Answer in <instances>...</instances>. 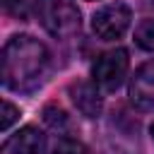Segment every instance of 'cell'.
Returning <instances> with one entry per match:
<instances>
[{
  "label": "cell",
  "instance_id": "cell-3",
  "mask_svg": "<svg viewBox=\"0 0 154 154\" xmlns=\"http://www.w3.org/2000/svg\"><path fill=\"white\" fill-rule=\"evenodd\" d=\"M128 67H130V58H128V51L125 48H111L106 53H101L91 67V79L94 84L101 89V91H116L125 75H128Z\"/></svg>",
  "mask_w": 154,
  "mask_h": 154
},
{
  "label": "cell",
  "instance_id": "cell-8",
  "mask_svg": "<svg viewBox=\"0 0 154 154\" xmlns=\"http://www.w3.org/2000/svg\"><path fill=\"white\" fill-rule=\"evenodd\" d=\"M2 5H5V12L19 22L31 19L41 10V0H2Z\"/></svg>",
  "mask_w": 154,
  "mask_h": 154
},
{
  "label": "cell",
  "instance_id": "cell-9",
  "mask_svg": "<svg viewBox=\"0 0 154 154\" xmlns=\"http://www.w3.org/2000/svg\"><path fill=\"white\" fill-rule=\"evenodd\" d=\"M135 43L149 53H154V19H142L135 26Z\"/></svg>",
  "mask_w": 154,
  "mask_h": 154
},
{
  "label": "cell",
  "instance_id": "cell-1",
  "mask_svg": "<svg viewBox=\"0 0 154 154\" xmlns=\"http://www.w3.org/2000/svg\"><path fill=\"white\" fill-rule=\"evenodd\" d=\"M51 53L46 43L29 34L12 36L2 48V84L12 91H34L43 84Z\"/></svg>",
  "mask_w": 154,
  "mask_h": 154
},
{
  "label": "cell",
  "instance_id": "cell-6",
  "mask_svg": "<svg viewBox=\"0 0 154 154\" xmlns=\"http://www.w3.org/2000/svg\"><path fill=\"white\" fill-rule=\"evenodd\" d=\"M67 94H70V101L72 106L84 116V118H99L101 116V108H103V101H101V89L91 82H72L67 87Z\"/></svg>",
  "mask_w": 154,
  "mask_h": 154
},
{
  "label": "cell",
  "instance_id": "cell-12",
  "mask_svg": "<svg viewBox=\"0 0 154 154\" xmlns=\"http://www.w3.org/2000/svg\"><path fill=\"white\" fill-rule=\"evenodd\" d=\"M14 120H19V108H17L14 103L5 101V103H2V120H0V130H2V132H7V130L12 128V123H14Z\"/></svg>",
  "mask_w": 154,
  "mask_h": 154
},
{
  "label": "cell",
  "instance_id": "cell-7",
  "mask_svg": "<svg viewBox=\"0 0 154 154\" xmlns=\"http://www.w3.org/2000/svg\"><path fill=\"white\" fill-rule=\"evenodd\" d=\"M2 154H46V135L34 125H24L2 144Z\"/></svg>",
  "mask_w": 154,
  "mask_h": 154
},
{
  "label": "cell",
  "instance_id": "cell-11",
  "mask_svg": "<svg viewBox=\"0 0 154 154\" xmlns=\"http://www.w3.org/2000/svg\"><path fill=\"white\" fill-rule=\"evenodd\" d=\"M43 120H46L53 130H65V128L70 125L67 113H65L63 108H58V106H46V108H43Z\"/></svg>",
  "mask_w": 154,
  "mask_h": 154
},
{
  "label": "cell",
  "instance_id": "cell-2",
  "mask_svg": "<svg viewBox=\"0 0 154 154\" xmlns=\"http://www.w3.org/2000/svg\"><path fill=\"white\" fill-rule=\"evenodd\" d=\"M38 17L43 29L55 38H70L82 26V12L75 0H41Z\"/></svg>",
  "mask_w": 154,
  "mask_h": 154
},
{
  "label": "cell",
  "instance_id": "cell-13",
  "mask_svg": "<svg viewBox=\"0 0 154 154\" xmlns=\"http://www.w3.org/2000/svg\"><path fill=\"white\" fill-rule=\"evenodd\" d=\"M152 140H154V123H152Z\"/></svg>",
  "mask_w": 154,
  "mask_h": 154
},
{
  "label": "cell",
  "instance_id": "cell-10",
  "mask_svg": "<svg viewBox=\"0 0 154 154\" xmlns=\"http://www.w3.org/2000/svg\"><path fill=\"white\" fill-rule=\"evenodd\" d=\"M48 154H89V149L75 137H60V140H55V144L51 147Z\"/></svg>",
  "mask_w": 154,
  "mask_h": 154
},
{
  "label": "cell",
  "instance_id": "cell-4",
  "mask_svg": "<svg viewBox=\"0 0 154 154\" xmlns=\"http://www.w3.org/2000/svg\"><path fill=\"white\" fill-rule=\"evenodd\" d=\"M130 22H132V10L125 2H108L94 12L91 29L101 41H116L130 29Z\"/></svg>",
  "mask_w": 154,
  "mask_h": 154
},
{
  "label": "cell",
  "instance_id": "cell-5",
  "mask_svg": "<svg viewBox=\"0 0 154 154\" xmlns=\"http://www.w3.org/2000/svg\"><path fill=\"white\" fill-rule=\"evenodd\" d=\"M130 103L142 113H154V58L142 63L130 77Z\"/></svg>",
  "mask_w": 154,
  "mask_h": 154
}]
</instances>
